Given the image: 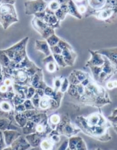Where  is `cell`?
I'll use <instances>...</instances> for the list:
<instances>
[{
  "label": "cell",
  "mask_w": 117,
  "mask_h": 150,
  "mask_svg": "<svg viewBox=\"0 0 117 150\" xmlns=\"http://www.w3.org/2000/svg\"><path fill=\"white\" fill-rule=\"evenodd\" d=\"M18 21L14 6L11 4H1L0 6V23L5 30L14 23Z\"/></svg>",
  "instance_id": "cell-1"
},
{
  "label": "cell",
  "mask_w": 117,
  "mask_h": 150,
  "mask_svg": "<svg viewBox=\"0 0 117 150\" xmlns=\"http://www.w3.org/2000/svg\"><path fill=\"white\" fill-rule=\"evenodd\" d=\"M25 13L27 15L35 14L44 12L46 8V4L42 1H30L24 3Z\"/></svg>",
  "instance_id": "cell-2"
},
{
  "label": "cell",
  "mask_w": 117,
  "mask_h": 150,
  "mask_svg": "<svg viewBox=\"0 0 117 150\" xmlns=\"http://www.w3.org/2000/svg\"><path fill=\"white\" fill-rule=\"evenodd\" d=\"M29 37H27L20 41L18 43H16L11 47L7 50L13 52H18L26 50V46L27 45V42L29 40Z\"/></svg>",
  "instance_id": "cell-3"
},
{
  "label": "cell",
  "mask_w": 117,
  "mask_h": 150,
  "mask_svg": "<svg viewBox=\"0 0 117 150\" xmlns=\"http://www.w3.org/2000/svg\"><path fill=\"white\" fill-rule=\"evenodd\" d=\"M35 48L37 50L43 52L46 55L50 54V50L49 48L48 44L45 41H36Z\"/></svg>",
  "instance_id": "cell-4"
},
{
  "label": "cell",
  "mask_w": 117,
  "mask_h": 150,
  "mask_svg": "<svg viewBox=\"0 0 117 150\" xmlns=\"http://www.w3.org/2000/svg\"><path fill=\"white\" fill-rule=\"evenodd\" d=\"M11 62V60L2 50H0V62L3 64H8Z\"/></svg>",
  "instance_id": "cell-5"
},
{
  "label": "cell",
  "mask_w": 117,
  "mask_h": 150,
  "mask_svg": "<svg viewBox=\"0 0 117 150\" xmlns=\"http://www.w3.org/2000/svg\"><path fill=\"white\" fill-rule=\"evenodd\" d=\"M92 62L96 66H100L103 64V61L101 57L99 55L95 54L93 55Z\"/></svg>",
  "instance_id": "cell-6"
},
{
  "label": "cell",
  "mask_w": 117,
  "mask_h": 150,
  "mask_svg": "<svg viewBox=\"0 0 117 150\" xmlns=\"http://www.w3.org/2000/svg\"><path fill=\"white\" fill-rule=\"evenodd\" d=\"M58 41V38L57 37L54 35H51L50 37L47 39V42L51 47L56 45Z\"/></svg>",
  "instance_id": "cell-7"
},
{
  "label": "cell",
  "mask_w": 117,
  "mask_h": 150,
  "mask_svg": "<svg viewBox=\"0 0 117 150\" xmlns=\"http://www.w3.org/2000/svg\"><path fill=\"white\" fill-rule=\"evenodd\" d=\"M49 105V100L47 98H44L41 100L40 105L43 108H46Z\"/></svg>",
  "instance_id": "cell-8"
},
{
  "label": "cell",
  "mask_w": 117,
  "mask_h": 150,
  "mask_svg": "<svg viewBox=\"0 0 117 150\" xmlns=\"http://www.w3.org/2000/svg\"><path fill=\"white\" fill-rule=\"evenodd\" d=\"M1 109L5 111H9L11 110V106L8 103L6 102H3L0 105Z\"/></svg>",
  "instance_id": "cell-9"
},
{
  "label": "cell",
  "mask_w": 117,
  "mask_h": 150,
  "mask_svg": "<svg viewBox=\"0 0 117 150\" xmlns=\"http://www.w3.org/2000/svg\"><path fill=\"white\" fill-rule=\"evenodd\" d=\"M107 56L112 61H114V62L117 63V52L109 53V54L107 55Z\"/></svg>",
  "instance_id": "cell-10"
},
{
  "label": "cell",
  "mask_w": 117,
  "mask_h": 150,
  "mask_svg": "<svg viewBox=\"0 0 117 150\" xmlns=\"http://www.w3.org/2000/svg\"><path fill=\"white\" fill-rule=\"evenodd\" d=\"M54 57L56 60L57 61V63L58 64L62 65L64 64V60H63V58L62 56H61L59 54H54Z\"/></svg>",
  "instance_id": "cell-11"
},
{
  "label": "cell",
  "mask_w": 117,
  "mask_h": 150,
  "mask_svg": "<svg viewBox=\"0 0 117 150\" xmlns=\"http://www.w3.org/2000/svg\"><path fill=\"white\" fill-rule=\"evenodd\" d=\"M111 11H102L101 13H100V16L101 18H105L109 17V16L111 14Z\"/></svg>",
  "instance_id": "cell-12"
},
{
  "label": "cell",
  "mask_w": 117,
  "mask_h": 150,
  "mask_svg": "<svg viewBox=\"0 0 117 150\" xmlns=\"http://www.w3.org/2000/svg\"><path fill=\"white\" fill-rule=\"evenodd\" d=\"M51 49L52 50L53 52L55 54H61V49L59 48V47L58 46H53L51 47Z\"/></svg>",
  "instance_id": "cell-13"
},
{
  "label": "cell",
  "mask_w": 117,
  "mask_h": 150,
  "mask_svg": "<svg viewBox=\"0 0 117 150\" xmlns=\"http://www.w3.org/2000/svg\"><path fill=\"white\" fill-rule=\"evenodd\" d=\"M49 7L52 10H56L58 8V5L57 2H53L50 3Z\"/></svg>",
  "instance_id": "cell-14"
},
{
  "label": "cell",
  "mask_w": 117,
  "mask_h": 150,
  "mask_svg": "<svg viewBox=\"0 0 117 150\" xmlns=\"http://www.w3.org/2000/svg\"><path fill=\"white\" fill-rule=\"evenodd\" d=\"M18 78L21 81H24L26 79L25 74L22 71H20L18 74Z\"/></svg>",
  "instance_id": "cell-15"
},
{
  "label": "cell",
  "mask_w": 117,
  "mask_h": 150,
  "mask_svg": "<svg viewBox=\"0 0 117 150\" xmlns=\"http://www.w3.org/2000/svg\"><path fill=\"white\" fill-rule=\"evenodd\" d=\"M47 69L49 71H53L54 70V65L53 63L50 62L47 64Z\"/></svg>",
  "instance_id": "cell-16"
},
{
  "label": "cell",
  "mask_w": 117,
  "mask_h": 150,
  "mask_svg": "<svg viewBox=\"0 0 117 150\" xmlns=\"http://www.w3.org/2000/svg\"><path fill=\"white\" fill-rule=\"evenodd\" d=\"M63 11H62L61 10L59 9L58 10L56 13V15L58 18L62 17V16L63 15Z\"/></svg>",
  "instance_id": "cell-17"
},
{
  "label": "cell",
  "mask_w": 117,
  "mask_h": 150,
  "mask_svg": "<svg viewBox=\"0 0 117 150\" xmlns=\"http://www.w3.org/2000/svg\"><path fill=\"white\" fill-rule=\"evenodd\" d=\"M7 90V88L6 85H3L0 87V91L2 93H4L6 92Z\"/></svg>",
  "instance_id": "cell-18"
},
{
  "label": "cell",
  "mask_w": 117,
  "mask_h": 150,
  "mask_svg": "<svg viewBox=\"0 0 117 150\" xmlns=\"http://www.w3.org/2000/svg\"><path fill=\"white\" fill-rule=\"evenodd\" d=\"M78 78L80 80H82L85 79V76H84V75H83L82 73H80L79 75L77 76Z\"/></svg>",
  "instance_id": "cell-19"
},
{
  "label": "cell",
  "mask_w": 117,
  "mask_h": 150,
  "mask_svg": "<svg viewBox=\"0 0 117 150\" xmlns=\"http://www.w3.org/2000/svg\"><path fill=\"white\" fill-rule=\"evenodd\" d=\"M4 83L6 86H9L11 84V81L10 80L6 79L4 81Z\"/></svg>",
  "instance_id": "cell-20"
},
{
  "label": "cell",
  "mask_w": 117,
  "mask_h": 150,
  "mask_svg": "<svg viewBox=\"0 0 117 150\" xmlns=\"http://www.w3.org/2000/svg\"><path fill=\"white\" fill-rule=\"evenodd\" d=\"M52 119V121L53 122H54V123H56V122H57V118L56 117H54V116H53V117H52L51 118Z\"/></svg>",
  "instance_id": "cell-21"
},
{
  "label": "cell",
  "mask_w": 117,
  "mask_h": 150,
  "mask_svg": "<svg viewBox=\"0 0 117 150\" xmlns=\"http://www.w3.org/2000/svg\"><path fill=\"white\" fill-rule=\"evenodd\" d=\"M37 129L38 131H39V132H40V131H42L43 128H42V127L41 126L39 125L37 127Z\"/></svg>",
  "instance_id": "cell-22"
},
{
  "label": "cell",
  "mask_w": 117,
  "mask_h": 150,
  "mask_svg": "<svg viewBox=\"0 0 117 150\" xmlns=\"http://www.w3.org/2000/svg\"><path fill=\"white\" fill-rule=\"evenodd\" d=\"M1 3H0V6H1Z\"/></svg>",
  "instance_id": "cell-23"
}]
</instances>
